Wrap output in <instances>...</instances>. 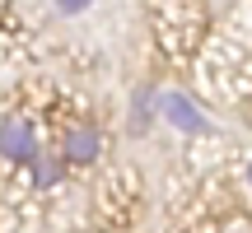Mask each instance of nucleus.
Listing matches in <instances>:
<instances>
[{
  "label": "nucleus",
  "instance_id": "obj_1",
  "mask_svg": "<svg viewBox=\"0 0 252 233\" xmlns=\"http://www.w3.org/2000/svg\"><path fill=\"white\" fill-rule=\"evenodd\" d=\"M56 154L65 159V168H94L103 159V126L80 116V121H65L56 135Z\"/></svg>",
  "mask_w": 252,
  "mask_h": 233
},
{
  "label": "nucleus",
  "instance_id": "obj_2",
  "mask_svg": "<svg viewBox=\"0 0 252 233\" xmlns=\"http://www.w3.org/2000/svg\"><path fill=\"white\" fill-rule=\"evenodd\" d=\"M37 154V126L28 112H5L0 116V159L24 168L28 159Z\"/></svg>",
  "mask_w": 252,
  "mask_h": 233
},
{
  "label": "nucleus",
  "instance_id": "obj_3",
  "mask_svg": "<svg viewBox=\"0 0 252 233\" xmlns=\"http://www.w3.org/2000/svg\"><path fill=\"white\" fill-rule=\"evenodd\" d=\"M24 168H28V182H33V187H42V191L56 187V182L65 177V159L56 154V145H52V149H42V145H37V154L24 163Z\"/></svg>",
  "mask_w": 252,
  "mask_h": 233
},
{
  "label": "nucleus",
  "instance_id": "obj_4",
  "mask_svg": "<svg viewBox=\"0 0 252 233\" xmlns=\"http://www.w3.org/2000/svg\"><path fill=\"white\" fill-rule=\"evenodd\" d=\"M159 112L168 116L178 131H187V135H196V131H206V116L196 112V103L187 98V93H168V98H159Z\"/></svg>",
  "mask_w": 252,
  "mask_h": 233
},
{
  "label": "nucleus",
  "instance_id": "obj_5",
  "mask_svg": "<svg viewBox=\"0 0 252 233\" xmlns=\"http://www.w3.org/2000/svg\"><path fill=\"white\" fill-rule=\"evenodd\" d=\"M89 5H94V0H56V9H61V14H84Z\"/></svg>",
  "mask_w": 252,
  "mask_h": 233
},
{
  "label": "nucleus",
  "instance_id": "obj_6",
  "mask_svg": "<svg viewBox=\"0 0 252 233\" xmlns=\"http://www.w3.org/2000/svg\"><path fill=\"white\" fill-rule=\"evenodd\" d=\"M229 233H252V229H248V224H238V229H229Z\"/></svg>",
  "mask_w": 252,
  "mask_h": 233
},
{
  "label": "nucleus",
  "instance_id": "obj_7",
  "mask_svg": "<svg viewBox=\"0 0 252 233\" xmlns=\"http://www.w3.org/2000/svg\"><path fill=\"white\" fill-rule=\"evenodd\" d=\"M248 187H252V163H248Z\"/></svg>",
  "mask_w": 252,
  "mask_h": 233
}]
</instances>
